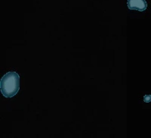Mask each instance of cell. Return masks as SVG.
Segmentation results:
<instances>
[{
    "label": "cell",
    "instance_id": "7a4b0ae2",
    "mask_svg": "<svg viewBox=\"0 0 151 138\" xmlns=\"http://www.w3.org/2000/svg\"><path fill=\"white\" fill-rule=\"evenodd\" d=\"M128 7L130 10L145 11L147 8L146 0H128Z\"/></svg>",
    "mask_w": 151,
    "mask_h": 138
},
{
    "label": "cell",
    "instance_id": "6da1fadb",
    "mask_svg": "<svg viewBox=\"0 0 151 138\" xmlns=\"http://www.w3.org/2000/svg\"><path fill=\"white\" fill-rule=\"evenodd\" d=\"M1 92L5 97H12L20 89V76L16 72H9L3 75L0 82Z\"/></svg>",
    "mask_w": 151,
    "mask_h": 138
}]
</instances>
